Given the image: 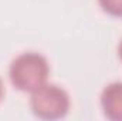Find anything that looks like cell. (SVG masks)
Masks as SVG:
<instances>
[{
	"mask_svg": "<svg viewBox=\"0 0 122 121\" xmlns=\"http://www.w3.org/2000/svg\"><path fill=\"white\" fill-rule=\"evenodd\" d=\"M101 108L108 120L122 121V81H114L104 87Z\"/></svg>",
	"mask_w": 122,
	"mask_h": 121,
	"instance_id": "cell-3",
	"label": "cell"
},
{
	"mask_svg": "<svg viewBox=\"0 0 122 121\" xmlns=\"http://www.w3.org/2000/svg\"><path fill=\"white\" fill-rule=\"evenodd\" d=\"M30 94L31 111L36 117L41 120L64 118L70 111V95L62 87L57 84L46 83Z\"/></svg>",
	"mask_w": 122,
	"mask_h": 121,
	"instance_id": "cell-2",
	"label": "cell"
},
{
	"mask_svg": "<svg viewBox=\"0 0 122 121\" xmlns=\"http://www.w3.org/2000/svg\"><path fill=\"white\" fill-rule=\"evenodd\" d=\"M4 97V84H3V80L0 78V101L3 100Z\"/></svg>",
	"mask_w": 122,
	"mask_h": 121,
	"instance_id": "cell-5",
	"label": "cell"
},
{
	"mask_svg": "<svg viewBox=\"0 0 122 121\" xmlns=\"http://www.w3.org/2000/svg\"><path fill=\"white\" fill-rule=\"evenodd\" d=\"M118 56H119V59L122 61V38H121V41H119V46H118Z\"/></svg>",
	"mask_w": 122,
	"mask_h": 121,
	"instance_id": "cell-6",
	"label": "cell"
},
{
	"mask_svg": "<svg viewBox=\"0 0 122 121\" xmlns=\"http://www.w3.org/2000/svg\"><path fill=\"white\" fill-rule=\"evenodd\" d=\"M98 4L107 14L122 17V0H98Z\"/></svg>",
	"mask_w": 122,
	"mask_h": 121,
	"instance_id": "cell-4",
	"label": "cell"
},
{
	"mask_svg": "<svg viewBox=\"0 0 122 121\" xmlns=\"http://www.w3.org/2000/svg\"><path fill=\"white\" fill-rule=\"evenodd\" d=\"M50 76L48 60L37 51H24L16 56L9 67V78L17 90L33 93L47 83Z\"/></svg>",
	"mask_w": 122,
	"mask_h": 121,
	"instance_id": "cell-1",
	"label": "cell"
}]
</instances>
